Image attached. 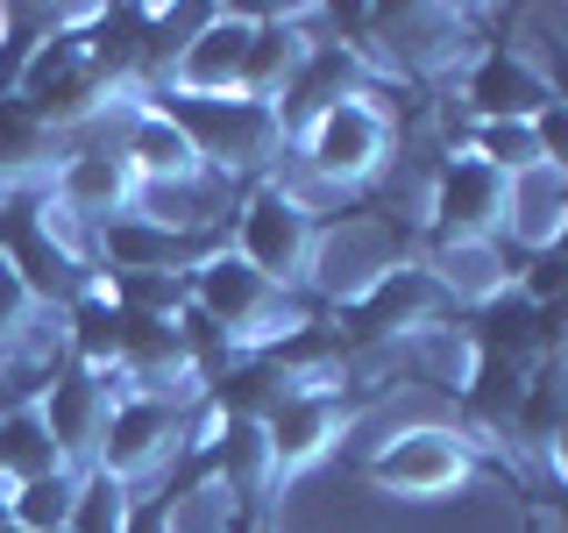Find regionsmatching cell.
I'll return each mask as SVG.
<instances>
[{"instance_id":"obj_1","label":"cell","mask_w":568,"mask_h":533,"mask_svg":"<svg viewBox=\"0 0 568 533\" xmlns=\"http://www.w3.org/2000/svg\"><path fill=\"white\" fill-rule=\"evenodd\" d=\"M93 22H100V8H64V22L29 50L22 79H14V100H22L43 129H58V135H79L106 100L142 93V86H129L114 64H106Z\"/></svg>"},{"instance_id":"obj_2","label":"cell","mask_w":568,"mask_h":533,"mask_svg":"<svg viewBox=\"0 0 568 533\" xmlns=\"http://www.w3.org/2000/svg\"><path fill=\"white\" fill-rule=\"evenodd\" d=\"M398 100L405 93H390V86H363V93H342L334 107H320V114L306 121V129L292 135V164L298 171H313L320 185H334V192H348V200H363L369 185L390 171V157H398Z\"/></svg>"},{"instance_id":"obj_3","label":"cell","mask_w":568,"mask_h":533,"mask_svg":"<svg viewBox=\"0 0 568 533\" xmlns=\"http://www.w3.org/2000/svg\"><path fill=\"white\" fill-rule=\"evenodd\" d=\"M185 299L213 320V334L227 342V355H271L284 334H298L306 320H320V306L306 292H284V284H271L263 271H248L227 242L192 263Z\"/></svg>"},{"instance_id":"obj_4","label":"cell","mask_w":568,"mask_h":533,"mask_svg":"<svg viewBox=\"0 0 568 533\" xmlns=\"http://www.w3.org/2000/svg\"><path fill=\"white\" fill-rule=\"evenodd\" d=\"M156 107L171 114V129L192 142V157L227 178V185H256V178H271L284 164V150H292V135H284L277 107L248 100V93H150Z\"/></svg>"},{"instance_id":"obj_5","label":"cell","mask_w":568,"mask_h":533,"mask_svg":"<svg viewBox=\"0 0 568 533\" xmlns=\"http://www.w3.org/2000/svg\"><path fill=\"white\" fill-rule=\"evenodd\" d=\"M369 491L405 497V505H440V497H462L484 476V449L462 434L455 420H419L398 426L390 441H377V455L363 462Z\"/></svg>"},{"instance_id":"obj_6","label":"cell","mask_w":568,"mask_h":533,"mask_svg":"<svg viewBox=\"0 0 568 533\" xmlns=\"http://www.w3.org/2000/svg\"><path fill=\"white\" fill-rule=\"evenodd\" d=\"M405 242L398 235V221L390 213H369V207H355V213H342V221H320V242H313V263H306V299L320 313H342V306H355V299L377 284L390 263L405 257Z\"/></svg>"},{"instance_id":"obj_7","label":"cell","mask_w":568,"mask_h":533,"mask_svg":"<svg viewBox=\"0 0 568 533\" xmlns=\"http://www.w3.org/2000/svg\"><path fill=\"white\" fill-rule=\"evenodd\" d=\"M313 242H320V221H313L306 207H292V200H284L271 178L242 185L235 221H227V249H235L248 271H263L271 284H284V292H306Z\"/></svg>"},{"instance_id":"obj_8","label":"cell","mask_w":568,"mask_h":533,"mask_svg":"<svg viewBox=\"0 0 568 533\" xmlns=\"http://www.w3.org/2000/svg\"><path fill=\"white\" fill-rule=\"evenodd\" d=\"M434 320H455V306L434 284V271L419 263V249H405L355 306L334 313V334H342V349H390V342H405V334L434 328Z\"/></svg>"},{"instance_id":"obj_9","label":"cell","mask_w":568,"mask_h":533,"mask_svg":"<svg viewBox=\"0 0 568 533\" xmlns=\"http://www.w3.org/2000/svg\"><path fill=\"white\" fill-rule=\"evenodd\" d=\"M363 420V391L334 384V391H284V399L263 413V434H271V455H277V476L292 484V476L320 470L334 449L348 441V426Z\"/></svg>"},{"instance_id":"obj_10","label":"cell","mask_w":568,"mask_h":533,"mask_svg":"<svg viewBox=\"0 0 568 533\" xmlns=\"http://www.w3.org/2000/svg\"><path fill=\"white\" fill-rule=\"evenodd\" d=\"M200 470L235 497L242 520H256V526L271 520V505L284 497V476H277V455H271L263 420H221V413H213L206 441H200Z\"/></svg>"},{"instance_id":"obj_11","label":"cell","mask_w":568,"mask_h":533,"mask_svg":"<svg viewBox=\"0 0 568 533\" xmlns=\"http://www.w3.org/2000/svg\"><path fill=\"white\" fill-rule=\"evenodd\" d=\"M455 93H462V114L469 121H532L540 107L561 100V86L519 43H484L469 58V71L455 79Z\"/></svg>"},{"instance_id":"obj_12","label":"cell","mask_w":568,"mask_h":533,"mask_svg":"<svg viewBox=\"0 0 568 533\" xmlns=\"http://www.w3.org/2000/svg\"><path fill=\"white\" fill-rule=\"evenodd\" d=\"M320 36H327V8H256V36L242 58V93L263 107H284L298 71L313 64Z\"/></svg>"},{"instance_id":"obj_13","label":"cell","mask_w":568,"mask_h":533,"mask_svg":"<svg viewBox=\"0 0 568 533\" xmlns=\"http://www.w3.org/2000/svg\"><path fill=\"white\" fill-rule=\"evenodd\" d=\"M114 399H121V384L106 378V370H85V363H64L58 378L36 391V413H43L50 441H58V455L71 462V470H93Z\"/></svg>"},{"instance_id":"obj_14","label":"cell","mask_w":568,"mask_h":533,"mask_svg":"<svg viewBox=\"0 0 568 533\" xmlns=\"http://www.w3.org/2000/svg\"><path fill=\"white\" fill-rule=\"evenodd\" d=\"M248 36H256V8H213L200 14V29H192V43L178 50V64L164 71V86L156 93H242V58H248Z\"/></svg>"},{"instance_id":"obj_15","label":"cell","mask_w":568,"mask_h":533,"mask_svg":"<svg viewBox=\"0 0 568 533\" xmlns=\"http://www.w3.org/2000/svg\"><path fill=\"white\" fill-rule=\"evenodd\" d=\"M497 221H505V171L448 142L426 185V235H497Z\"/></svg>"},{"instance_id":"obj_16","label":"cell","mask_w":568,"mask_h":533,"mask_svg":"<svg viewBox=\"0 0 568 533\" xmlns=\"http://www.w3.org/2000/svg\"><path fill=\"white\" fill-rule=\"evenodd\" d=\"M43 200L58 207L64 221L100 228V221H114V213L135 207V171H129V157L100 150V142H64V164L50 171Z\"/></svg>"},{"instance_id":"obj_17","label":"cell","mask_w":568,"mask_h":533,"mask_svg":"<svg viewBox=\"0 0 568 533\" xmlns=\"http://www.w3.org/2000/svg\"><path fill=\"white\" fill-rule=\"evenodd\" d=\"M419 263L434 271V284L448 292L455 313H476V306H490L497 292L519 284V263L526 257H511L497 235H426L419 242Z\"/></svg>"},{"instance_id":"obj_18","label":"cell","mask_w":568,"mask_h":533,"mask_svg":"<svg viewBox=\"0 0 568 533\" xmlns=\"http://www.w3.org/2000/svg\"><path fill=\"white\" fill-rule=\"evenodd\" d=\"M221 242H192L171 235V228L142 221V213H114V221L93 228V263L100 278H192V263L213 257Z\"/></svg>"},{"instance_id":"obj_19","label":"cell","mask_w":568,"mask_h":533,"mask_svg":"<svg viewBox=\"0 0 568 533\" xmlns=\"http://www.w3.org/2000/svg\"><path fill=\"white\" fill-rule=\"evenodd\" d=\"M568 235V171L561 164H526L505 178V221H497V242L511 257H540V249H561Z\"/></svg>"},{"instance_id":"obj_20","label":"cell","mask_w":568,"mask_h":533,"mask_svg":"<svg viewBox=\"0 0 568 533\" xmlns=\"http://www.w3.org/2000/svg\"><path fill=\"white\" fill-rule=\"evenodd\" d=\"M64 164V135L43 129L22 100H0V192H43Z\"/></svg>"},{"instance_id":"obj_21","label":"cell","mask_w":568,"mask_h":533,"mask_svg":"<svg viewBox=\"0 0 568 533\" xmlns=\"http://www.w3.org/2000/svg\"><path fill=\"white\" fill-rule=\"evenodd\" d=\"M150 497L164 505V533H242L248 526L242 505L213 484L200 462H185V470H178L164 491H150Z\"/></svg>"},{"instance_id":"obj_22","label":"cell","mask_w":568,"mask_h":533,"mask_svg":"<svg viewBox=\"0 0 568 533\" xmlns=\"http://www.w3.org/2000/svg\"><path fill=\"white\" fill-rule=\"evenodd\" d=\"M50 470H71V462L58 455V441H50V426H43V413H36V399L0 405V497L22 491V484H36V476H50Z\"/></svg>"},{"instance_id":"obj_23","label":"cell","mask_w":568,"mask_h":533,"mask_svg":"<svg viewBox=\"0 0 568 533\" xmlns=\"http://www.w3.org/2000/svg\"><path fill=\"white\" fill-rule=\"evenodd\" d=\"M79 484H85V470H50V476L0 497V520H14L22 533H64L71 505H79Z\"/></svg>"},{"instance_id":"obj_24","label":"cell","mask_w":568,"mask_h":533,"mask_svg":"<svg viewBox=\"0 0 568 533\" xmlns=\"http://www.w3.org/2000/svg\"><path fill=\"white\" fill-rule=\"evenodd\" d=\"M129 512H135V491L106 470H85L79 484V505H71V526L64 533H129Z\"/></svg>"},{"instance_id":"obj_25","label":"cell","mask_w":568,"mask_h":533,"mask_svg":"<svg viewBox=\"0 0 568 533\" xmlns=\"http://www.w3.org/2000/svg\"><path fill=\"white\" fill-rule=\"evenodd\" d=\"M43 313H50L43 299H36L29 284L14 278L8 263H0V355H8L14 342H22V334H29V328H36V320H43ZM58 313H64V306H58Z\"/></svg>"},{"instance_id":"obj_26","label":"cell","mask_w":568,"mask_h":533,"mask_svg":"<svg viewBox=\"0 0 568 533\" xmlns=\"http://www.w3.org/2000/svg\"><path fill=\"white\" fill-rule=\"evenodd\" d=\"M532 142H540V164H561L568 171V100H555V107L532 114Z\"/></svg>"},{"instance_id":"obj_27","label":"cell","mask_w":568,"mask_h":533,"mask_svg":"<svg viewBox=\"0 0 568 533\" xmlns=\"http://www.w3.org/2000/svg\"><path fill=\"white\" fill-rule=\"evenodd\" d=\"M0 43H8V0H0Z\"/></svg>"},{"instance_id":"obj_28","label":"cell","mask_w":568,"mask_h":533,"mask_svg":"<svg viewBox=\"0 0 568 533\" xmlns=\"http://www.w3.org/2000/svg\"><path fill=\"white\" fill-rule=\"evenodd\" d=\"M0 533H22V526H14V520H0Z\"/></svg>"},{"instance_id":"obj_29","label":"cell","mask_w":568,"mask_h":533,"mask_svg":"<svg viewBox=\"0 0 568 533\" xmlns=\"http://www.w3.org/2000/svg\"><path fill=\"white\" fill-rule=\"evenodd\" d=\"M242 533H271V526H256V520H248V526H242Z\"/></svg>"}]
</instances>
